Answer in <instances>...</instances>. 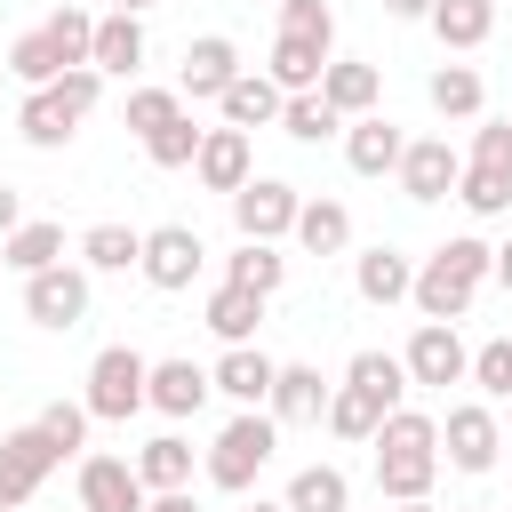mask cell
Here are the masks:
<instances>
[{
  "mask_svg": "<svg viewBox=\"0 0 512 512\" xmlns=\"http://www.w3.org/2000/svg\"><path fill=\"white\" fill-rule=\"evenodd\" d=\"M376 496L384 504H408V496H432V480H440V416H424V408H392L384 424H376Z\"/></svg>",
  "mask_w": 512,
  "mask_h": 512,
  "instance_id": "1",
  "label": "cell"
},
{
  "mask_svg": "<svg viewBox=\"0 0 512 512\" xmlns=\"http://www.w3.org/2000/svg\"><path fill=\"white\" fill-rule=\"evenodd\" d=\"M488 272H496V248H488L480 232H456V240H440V248L416 264V280H408V304H416L424 320H464Z\"/></svg>",
  "mask_w": 512,
  "mask_h": 512,
  "instance_id": "2",
  "label": "cell"
},
{
  "mask_svg": "<svg viewBox=\"0 0 512 512\" xmlns=\"http://www.w3.org/2000/svg\"><path fill=\"white\" fill-rule=\"evenodd\" d=\"M96 96H104V72H96V64H72V72H56L48 88H24V112H16L24 144H32V152H64L72 128L96 112Z\"/></svg>",
  "mask_w": 512,
  "mask_h": 512,
  "instance_id": "3",
  "label": "cell"
},
{
  "mask_svg": "<svg viewBox=\"0 0 512 512\" xmlns=\"http://www.w3.org/2000/svg\"><path fill=\"white\" fill-rule=\"evenodd\" d=\"M280 456V424H272V408H240L216 440H208V456H200V472H208V488H224V496H248L256 488V472Z\"/></svg>",
  "mask_w": 512,
  "mask_h": 512,
  "instance_id": "4",
  "label": "cell"
},
{
  "mask_svg": "<svg viewBox=\"0 0 512 512\" xmlns=\"http://www.w3.org/2000/svg\"><path fill=\"white\" fill-rule=\"evenodd\" d=\"M144 376H152V360H144L136 344H104V352L88 360V392H80V408H88L96 424H128V416L144 408Z\"/></svg>",
  "mask_w": 512,
  "mask_h": 512,
  "instance_id": "5",
  "label": "cell"
},
{
  "mask_svg": "<svg viewBox=\"0 0 512 512\" xmlns=\"http://www.w3.org/2000/svg\"><path fill=\"white\" fill-rule=\"evenodd\" d=\"M440 456L456 464V472H496V456H504V416L488 408V400H456L448 416H440Z\"/></svg>",
  "mask_w": 512,
  "mask_h": 512,
  "instance_id": "6",
  "label": "cell"
},
{
  "mask_svg": "<svg viewBox=\"0 0 512 512\" xmlns=\"http://www.w3.org/2000/svg\"><path fill=\"white\" fill-rule=\"evenodd\" d=\"M200 264H208V240H200L192 224H152V232H144V256H136V272H144L160 296H184V288L200 280Z\"/></svg>",
  "mask_w": 512,
  "mask_h": 512,
  "instance_id": "7",
  "label": "cell"
},
{
  "mask_svg": "<svg viewBox=\"0 0 512 512\" xmlns=\"http://www.w3.org/2000/svg\"><path fill=\"white\" fill-rule=\"evenodd\" d=\"M56 464H64V456H56V440H48L40 424H16V432H0V512L32 504V496H40V480H48Z\"/></svg>",
  "mask_w": 512,
  "mask_h": 512,
  "instance_id": "8",
  "label": "cell"
},
{
  "mask_svg": "<svg viewBox=\"0 0 512 512\" xmlns=\"http://www.w3.org/2000/svg\"><path fill=\"white\" fill-rule=\"evenodd\" d=\"M296 208H304V192H296L288 176H248V184L232 192L240 240H288V232H296Z\"/></svg>",
  "mask_w": 512,
  "mask_h": 512,
  "instance_id": "9",
  "label": "cell"
},
{
  "mask_svg": "<svg viewBox=\"0 0 512 512\" xmlns=\"http://www.w3.org/2000/svg\"><path fill=\"white\" fill-rule=\"evenodd\" d=\"M400 368H408V384H424V392H448V384H464L472 352H464L456 320H416V336H408Z\"/></svg>",
  "mask_w": 512,
  "mask_h": 512,
  "instance_id": "10",
  "label": "cell"
},
{
  "mask_svg": "<svg viewBox=\"0 0 512 512\" xmlns=\"http://www.w3.org/2000/svg\"><path fill=\"white\" fill-rule=\"evenodd\" d=\"M392 176H400V192H408L416 208H432V200H448V192H456V176H464V152H456L448 136H408Z\"/></svg>",
  "mask_w": 512,
  "mask_h": 512,
  "instance_id": "11",
  "label": "cell"
},
{
  "mask_svg": "<svg viewBox=\"0 0 512 512\" xmlns=\"http://www.w3.org/2000/svg\"><path fill=\"white\" fill-rule=\"evenodd\" d=\"M24 320H32V328H80V320H88V272H80V264L24 272Z\"/></svg>",
  "mask_w": 512,
  "mask_h": 512,
  "instance_id": "12",
  "label": "cell"
},
{
  "mask_svg": "<svg viewBox=\"0 0 512 512\" xmlns=\"http://www.w3.org/2000/svg\"><path fill=\"white\" fill-rule=\"evenodd\" d=\"M192 176L208 184V192H240L248 176H256V144H248V128H200V152H192Z\"/></svg>",
  "mask_w": 512,
  "mask_h": 512,
  "instance_id": "13",
  "label": "cell"
},
{
  "mask_svg": "<svg viewBox=\"0 0 512 512\" xmlns=\"http://www.w3.org/2000/svg\"><path fill=\"white\" fill-rule=\"evenodd\" d=\"M232 72H240V48H232L224 32H200V40H184V72H176V96H192V104H216V96L232 88Z\"/></svg>",
  "mask_w": 512,
  "mask_h": 512,
  "instance_id": "14",
  "label": "cell"
},
{
  "mask_svg": "<svg viewBox=\"0 0 512 512\" xmlns=\"http://www.w3.org/2000/svg\"><path fill=\"white\" fill-rule=\"evenodd\" d=\"M144 496L128 456H80V512H144Z\"/></svg>",
  "mask_w": 512,
  "mask_h": 512,
  "instance_id": "15",
  "label": "cell"
},
{
  "mask_svg": "<svg viewBox=\"0 0 512 512\" xmlns=\"http://www.w3.org/2000/svg\"><path fill=\"white\" fill-rule=\"evenodd\" d=\"M272 376H280V360L256 352V344H224V360L208 368V384H216L232 408H264V400H272Z\"/></svg>",
  "mask_w": 512,
  "mask_h": 512,
  "instance_id": "16",
  "label": "cell"
},
{
  "mask_svg": "<svg viewBox=\"0 0 512 512\" xmlns=\"http://www.w3.org/2000/svg\"><path fill=\"white\" fill-rule=\"evenodd\" d=\"M208 392H216V384H208L200 360H152V376H144V408H160V416H176V424L200 416Z\"/></svg>",
  "mask_w": 512,
  "mask_h": 512,
  "instance_id": "17",
  "label": "cell"
},
{
  "mask_svg": "<svg viewBox=\"0 0 512 512\" xmlns=\"http://www.w3.org/2000/svg\"><path fill=\"white\" fill-rule=\"evenodd\" d=\"M328 392H336V384H328L312 360H280L264 408H272V424H320V416H328Z\"/></svg>",
  "mask_w": 512,
  "mask_h": 512,
  "instance_id": "18",
  "label": "cell"
},
{
  "mask_svg": "<svg viewBox=\"0 0 512 512\" xmlns=\"http://www.w3.org/2000/svg\"><path fill=\"white\" fill-rule=\"evenodd\" d=\"M88 64L104 80H136L144 72V16H96V40H88Z\"/></svg>",
  "mask_w": 512,
  "mask_h": 512,
  "instance_id": "19",
  "label": "cell"
},
{
  "mask_svg": "<svg viewBox=\"0 0 512 512\" xmlns=\"http://www.w3.org/2000/svg\"><path fill=\"white\" fill-rule=\"evenodd\" d=\"M400 128L384 120V104L376 112H360V120H344V160H352V176H392L400 168Z\"/></svg>",
  "mask_w": 512,
  "mask_h": 512,
  "instance_id": "20",
  "label": "cell"
},
{
  "mask_svg": "<svg viewBox=\"0 0 512 512\" xmlns=\"http://www.w3.org/2000/svg\"><path fill=\"white\" fill-rule=\"evenodd\" d=\"M408 280H416V256H400V248H384V240L352 256V288H360V304H384V312H392V304H408Z\"/></svg>",
  "mask_w": 512,
  "mask_h": 512,
  "instance_id": "21",
  "label": "cell"
},
{
  "mask_svg": "<svg viewBox=\"0 0 512 512\" xmlns=\"http://www.w3.org/2000/svg\"><path fill=\"white\" fill-rule=\"evenodd\" d=\"M320 96H328L344 120H360V112H376V104H384V72H376V64H360V56H328Z\"/></svg>",
  "mask_w": 512,
  "mask_h": 512,
  "instance_id": "22",
  "label": "cell"
},
{
  "mask_svg": "<svg viewBox=\"0 0 512 512\" xmlns=\"http://www.w3.org/2000/svg\"><path fill=\"white\" fill-rule=\"evenodd\" d=\"M216 112H224V128H272L280 120V88H272V72H232V88L216 96Z\"/></svg>",
  "mask_w": 512,
  "mask_h": 512,
  "instance_id": "23",
  "label": "cell"
},
{
  "mask_svg": "<svg viewBox=\"0 0 512 512\" xmlns=\"http://www.w3.org/2000/svg\"><path fill=\"white\" fill-rule=\"evenodd\" d=\"M264 304L272 296H256V288H232V280H216L208 288V304H200V320L224 336V344H256V320H264Z\"/></svg>",
  "mask_w": 512,
  "mask_h": 512,
  "instance_id": "24",
  "label": "cell"
},
{
  "mask_svg": "<svg viewBox=\"0 0 512 512\" xmlns=\"http://www.w3.org/2000/svg\"><path fill=\"white\" fill-rule=\"evenodd\" d=\"M288 240H296L304 256H344V248H352V208H344V200H304Z\"/></svg>",
  "mask_w": 512,
  "mask_h": 512,
  "instance_id": "25",
  "label": "cell"
},
{
  "mask_svg": "<svg viewBox=\"0 0 512 512\" xmlns=\"http://www.w3.org/2000/svg\"><path fill=\"white\" fill-rule=\"evenodd\" d=\"M424 24H432V40H440V48H456V56H464V48H480V40L496 32V0H432V16H424Z\"/></svg>",
  "mask_w": 512,
  "mask_h": 512,
  "instance_id": "26",
  "label": "cell"
},
{
  "mask_svg": "<svg viewBox=\"0 0 512 512\" xmlns=\"http://www.w3.org/2000/svg\"><path fill=\"white\" fill-rule=\"evenodd\" d=\"M328 56H336V48H320V40H288V32H280V40H272V64H264V72H272V88H280V96H304V88H320Z\"/></svg>",
  "mask_w": 512,
  "mask_h": 512,
  "instance_id": "27",
  "label": "cell"
},
{
  "mask_svg": "<svg viewBox=\"0 0 512 512\" xmlns=\"http://www.w3.org/2000/svg\"><path fill=\"white\" fill-rule=\"evenodd\" d=\"M0 264H8V272H48V264H64V224L24 216V224L0 240Z\"/></svg>",
  "mask_w": 512,
  "mask_h": 512,
  "instance_id": "28",
  "label": "cell"
},
{
  "mask_svg": "<svg viewBox=\"0 0 512 512\" xmlns=\"http://www.w3.org/2000/svg\"><path fill=\"white\" fill-rule=\"evenodd\" d=\"M128 464H136L144 488H192V440H184V432H152Z\"/></svg>",
  "mask_w": 512,
  "mask_h": 512,
  "instance_id": "29",
  "label": "cell"
},
{
  "mask_svg": "<svg viewBox=\"0 0 512 512\" xmlns=\"http://www.w3.org/2000/svg\"><path fill=\"white\" fill-rule=\"evenodd\" d=\"M424 96H432V112H440V120H480V104H488V80H480L472 64H440V72L424 80Z\"/></svg>",
  "mask_w": 512,
  "mask_h": 512,
  "instance_id": "30",
  "label": "cell"
},
{
  "mask_svg": "<svg viewBox=\"0 0 512 512\" xmlns=\"http://www.w3.org/2000/svg\"><path fill=\"white\" fill-rule=\"evenodd\" d=\"M136 256H144L136 224H88L80 232V272H136Z\"/></svg>",
  "mask_w": 512,
  "mask_h": 512,
  "instance_id": "31",
  "label": "cell"
},
{
  "mask_svg": "<svg viewBox=\"0 0 512 512\" xmlns=\"http://www.w3.org/2000/svg\"><path fill=\"white\" fill-rule=\"evenodd\" d=\"M224 280H232V288H256V296H280V280H288L280 240H240V248L224 256Z\"/></svg>",
  "mask_w": 512,
  "mask_h": 512,
  "instance_id": "32",
  "label": "cell"
},
{
  "mask_svg": "<svg viewBox=\"0 0 512 512\" xmlns=\"http://www.w3.org/2000/svg\"><path fill=\"white\" fill-rule=\"evenodd\" d=\"M384 416H392V408H384V400H368V392H360V384H336V392H328V416H320V424H328V432H336V440H352V448H368V440H376V424H384Z\"/></svg>",
  "mask_w": 512,
  "mask_h": 512,
  "instance_id": "33",
  "label": "cell"
},
{
  "mask_svg": "<svg viewBox=\"0 0 512 512\" xmlns=\"http://www.w3.org/2000/svg\"><path fill=\"white\" fill-rule=\"evenodd\" d=\"M344 384H360V392H368V400H384V408H400V400L416 392V384H408V368H400V352H376V344H368V352H352Z\"/></svg>",
  "mask_w": 512,
  "mask_h": 512,
  "instance_id": "34",
  "label": "cell"
},
{
  "mask_svg": "<svg viewBox=\"0 0 512 512\" xmlns=\"http://www.w3.org/2000/svg\"><path fill=\"white\" fill-rule=\"evenodd\" d=\"M280 504H288V512H352V480H344L336 464H304Z\"/></svg>",
  "mask_w": 512,
  "mask_h": 512,
  "instance_id": "35",
  "label": "cell"
},
{
  "mask_svg": "<svg viewBox=\"0 0 512 512\" xmlns=\"http://www.w3.org/2000/svg\"><path fill=\"white\" fill-rule=\"evenodd\" d=\"M0 64H8V72H16V80H24V88H48V80H56V72H72V64H64V56H56V40H48V24H32V32H16V40H8V56H0Z\"/></svg>",
  "mask_w": 512,
  "mask_h": 512,
  "instance_id": "36",
  "label": "cell"
},
{
  "mask_svg": "<svg viewBox=\"0 0 512 512\" xmlns=\"http://www.w3.org/2000/svg\"><path fill=\"white\" fill-rule=\"evenodd\" d=\"M280 128H288L296 144H328V136H344V112H336L320 88H304V96H280Z\"/></svg>",
  "mask_w": 512,
  "mask_h": 512,
  "instance_id": "37",
  "label": "cell"
},
{
  "mask_svg": "<svg viewBox=\"0 0 512 512\" xmlns=\"http://www.w3.org/2000/svg\"><path fill=\"white\" fill-rule=\"evenodd\" d=\"M456 200L488 224V216H512V176H496V168H472L464 160V176H456Z\"/></svg>",
  "mask_w": 512,
  "mask_h": 512,
  "instance_id": "38",
  "label": "cell"
},
{
  "mask_svg": "<svg viewBox=\"0 0 512 512\" xmlns=\"http://www.w3.org/2000/svg\"><path fill=\"white\" fill-rule=\"evenodd\" d=\"M192 152H200L192 112H176L168 128H152V136H144V160H152V168H192Z\"/></svg>",
  "mask_w": 512,
  "mask_h": 512,
  "instance_id": "39",
  "label": "cell"
},
{
  "mask_svg": "<svg viewBox=\"0 0 512 512\" xmlns=\"http://www.w3.org/2000/svg\"><path fill=\"white\" fill-rule=\"evenodd\" d=\"M32 424H40L48 440H56V456H80V448H88V424H96V416H88L80 400H48V408H40Z\"/></svg>",
  "mask_w": 512,
  "mask_h": 512,
  "instance_id": "40",
  "label": "cell"
},
{
  "mask_svg": "<svg viewBox=\"0 0 512 512\" xmlns=\"http://www.w3.org/2000/svg\"><path fill=\"white\" fill-rule=\"evenodd\" d=\"M272 8H280V32H288V40L336 48V8H328V0H272Z\"/></svg>",
  "mask_w": 512,
  "mask_h": 512,
  "instance_id": "41",
  "label": "cell"
},
{
  "mask_svg": "<svg viewBox=\"0 0 512 512\" xmlns=\"http://www.w3.org/2000/svg\"><path fill=\"white\" fill-rule=\"evenodd\" d=\"M464 384H480V400H512V336L480 344L472 368H464Z\"/></svg>",
  "mask_w": 512,
  "mask_h": 512,
  "instance_id": "42",
  "label": "cell"
},
{
  "mask_svg": "<svg viewBox=\"0 0 512 512\" xmlns=\"http://www.w3.org/2000/svg\"><path fill=\"white\" fill-rule=\"evenodd\" d=\"M48 40H56V56H64V64H88L96 16H88V8H56V16H48Z\"/></svg>",
  "mask_w": 512,
  "mask_h": 512,
  "instance_id": "43",
  "label": "cell"
},
{
  "mask_svg": "<svg viewBox=\"0 0 512 512\" xmlns=\"http://www.w3.org/2000/svg\"><path fill=\"white\" fill-rule=\"evenodd\" d=\"M176 112H184V96H176V88H128V128H136V136L168 128Z\"/></svg>",
  "mask_w": 512,
  "mask_h": 512,
  "instance_id": "44",
  "label": "cell"
},
{
  "mask_svg": "<svg viewBox=\"0 0 512 512\" xmlns=\"http://www.w3.org/2000/svg\"><path fill=\"white\" fill-rule=\"evenodd\" d=\"M464 160H472V168H496V176H512V120H480Z\"/></svg>",
  "mask_w": 512,
  "mask_h": 512,
  "instance_id": "45",
  "label": "cell"
},
{
  "mask_svg": "<svg viewBox=\"0 0 512 512\" xmlns=\"http://www.w3.org/2000/svg\"><path fill=\"white\" fill-rule=\"evenodd\" d=\"M144 512H200V504H192V488H152Z\"/></svg>",
  "mask_w": 512,
  "mask_h": 512,
  "instance_id": "46",
  "label": "cell"
},
{
  "mask_svg": "<svg viewBox=\"0 0 512 512\" xmlns=\"http://www.w3.org/2000/svg\"><path fill=\"white\" fill-rule=\"evenodd\" d=\"M16 224H24V192H16V184H0V240H8Z\"/></svg>",
  "mask_w": 512,
  "mask_h": 512,
  "instance_id": "47",
  "label": "cell"
},
{
  "mask_svg": "<svg viewBox=\"0 0 512 512\" xmlns=\"http://www.w3.org/2000/svg\"><path fill=\"white\" fill-rule=\"evenodd\" d=\"M384 16H400V24H424V16H432V0H384Z\"/></svg>",
  "mask_w": 512,
  "mask_h": 512,
  "instance_id": "48",
  "label": "cell"
},
{
  "mask_svg": "<svg viewBox=\"0 0 512 512\" xmlns=\"http://www.w3.org/2000/svg\"><path fill=\"white\" fill-rule=\"evenodd\" d=\"M488 280H504V296H512V240L496 248V272H488Z\"/></svg>",
  "mask_w": 512,
  "mask_h": 512,
  "instance_id": "49",
  "label": "cell"
},
{
  "mask_svg": "<svg viewBox=\"0 0 512 512\" xmlns=\"http://www.w3.org/2000/svg\"><path fill=\"white\" fill-rule=\"evenodd\" d=\"M392 512H440V504H432V496H408V504H392Z\"/></svg>",
  "mask_w": 512,
  "mask_h": 512,
  "instance_id": "50",
  "label": "cell"
},
{
  "mask_svg": "<svg viewBox=\"0 0 512 512\" xmlns=\"http://www.w3.org/2000/svg\"><path fill=\"white\" fill-rule=\"evenodd\" d=\"M112 8H120V16H144V8H160V0H112Z\"/></svg>",
  "mask_w": 512,
  "mask_h": 512,
  "instance_id": "51",
  "label": "cell"
},
{
  "mask_svg": "<svg viewBox=\"0 0 512 512\" xmlns=\"http://www.w3.org/2000/svg\"><path fill=\"white\" fill-rule=\"evenodd\" d=\"M248 512H288V504H248Z\"/></svg>",
  "mask_w": 512,
  "mask_h": 512,
  "instance_id": "52",
  "label": "cell"
},
{
  "mask_svg": "<svg viewBox=\"0 0 512 512\" xmlns=\"http://www.w3.org/2000/svg\"><path fill=\"white\" fill-rule=\"evenodd\" d=\"M504 440H512V408H504Z\"/></svg>",
  "mask_w": 512,
  "mask_h": 512,
  "instance_id": "53",
  "label": "cell"
},
{
  "mask_svg": "<svg viewBox=\"0 0 512 512\" xmlns=\"http://www.w3.org/2000/svg\"><path fill=\"white\" fill-rule=\"evenodd\" d=\"M472 512H496V504H472Z\"/></svg>",
  "mask_w": 512,
  "mask_h": 512,
  "instance_id": "54",
  "label": "cell"
},
{
  "mask_svg": "<svg viewBox=\"0 0 512 512\" xmlns=\"http://www.w3.org/2000/svg\"><path fill=\"white\" fill-rule=\"evenodd\" d=\"M0 72H8V64H0Z\"/></svg>",
  "mask_w": 512,
  "mask_h": 512,
  "instance_id": "55",
  "label": "cell"
}]
</instances>
